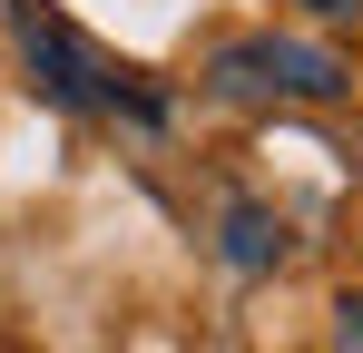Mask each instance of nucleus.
<instances>
[{"mask_svg": "<svg viewBox=\"0 0 363 353\" xmlns=\"http://www.w3.org/2000/svg\"><path fill=\"white\" fill-rule=\"evenodd\" d=\"M20 59L40 69V89L50 99H69V108H108V118H157V89L128 69V59H108V50H89L69 20H50V10H30L20 20Z\"/></svg>", "mask_w": 363, "mask_h": 353, "instance_id": "obj_1", "label": "nucleus"}, {"mask_svg": "<svg viewBox=\"0 0 363 353\" xmlns=\"http://www.w3.org/2000/svg\"><path fill=\"white\" fill-rule=\"evenodd\" d=\"M206 89H216V99H236V108L334 99V89H344V59L324 50V40H275V30H255V40H226V50L206 59Z\"/></svg>", "mask_w": 363, "mask_h": 353, "instance_id": "obj_2", "label": "nucleus"}, {"mask_svg": "<svg viewBox=\"0 0 363 353\" xmlns=\"http://www.w3.org/2000/svg\"><path fill=\"white\" fill-rule=\"evenodd\" d=\"M285 255H295V226H285L275 206H255V196L226 206V265H236V275H275Z\"/></svg>", "mask_w": 363, "mask_h": 353, "instance_id": "obj_3", "label": "nucleus"}, {"mask_svg": "<svg viewBox=\"0 0 363 353\" xmlns=\"http://www.w3.org/2000/svg\"><path fill=\"white\" fill-rule=\"evenodd\" d=\"M334 353H363V285L334 304Z\"/></svg>", "mask_w": 363, "mask_h": 353, "instance_id": "obj_4", "label": "nucleus"}, {"mask_svg": "<svg viewBox=\"0 0 363 353\" xmlns=\"http://www.w3.org/2000/svg\"><path fill=\"white\" fill-rule=\"evenodd\" d=\"M314 10H354V0H314Z\"/></svg>", "mask_w": 363, "mask_h": 353, "instance_id": "obj_5", "label": "nucleus"}]
</instances>
